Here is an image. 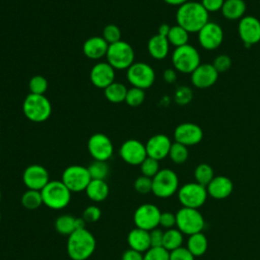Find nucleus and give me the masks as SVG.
<instances>
[{
  "label": "nucleus",
  "mask_w": 260,
  "mask_h": 260,
  "mask_svg": "<svg viewBox=\"0 0 260 260\" xmlns=\"http://www.w3.org/2000/svg\"><path fill=\"white\" fill-rule=\"evenodd\" d=\"M88 172L91 179L94 180H105L110 172L107 161L103 160H93L88 167Z\"/></svg>",
  "instance_id": "obj_36"
},
{
  "label": "nucleus",
  "mask_w": 260,
  "mask_h": 260,
  "mask_svg": "<svg viewBox=\"0 0 260 260\" xmlns=\"http://www.w3.org/2000/svg\"><path fill=\"white\" fill-rule=\"evenodd\" d=\"M174 138L176 142L187 147L196 145L203 138V130L199 125L192 122L181 123L174 130Z\"/></svg>",
  "instance_id": "obj_16"
},
{
  "label": "nucleus",
  "mask_w": 260,
  "mask_h": 260,
  "mask_svg": "<svg viewBox=\"0 0 260 260\" xmlns=\"http://www.w3.org/2000/svg\"><path fill=\"white\" fill-rule=\"evenodd\" d=\"M170 29H171V25H169L168 23H162L158 26V29H157V34L162 36V37H168L169 32H170Z\"/></svg>",
  "instance_id": "obj_52"
},
{
  "label": "nucleus",
  "mask_w": 260,
  "mask_h": 260,
  "mask_svg": "<svg viewBox=\"0 0 260 260\" xmlns=\"http://www.w3.org/2000/svg\"><path fill=\"white\" fill-rule=\"evenodd\" d=\"M183 234L178 229H169L164 232L162 247L169 252L182 247L183 244Z\"/></svg>",
  "instance_id": "obj_30"
},
{
  "label": "nucleus",
  "mask_w": 260,
  "mask_h": 260,
  "mask_svg": "<svg viewBox=\"0 0 260 260\" xmlns=\"http://www.w3.org/2000/svg\"><path fill=\"white\" fill-rule=\"evenodd\" d=\"M176 225L182 234L191 236L202 232L204 218L198 209L182 207L176 213Z\"/></svg>",
  "instance_id": "obj_7"
},
{
  "label": "nucleus",
  "mask_w": 260,
  "mask_h": 260,
  "mask_svg": "<svg viewBox=\"0 0 260 260\" xmlns=\"http://www.w3.org/2000/svg\"><path fill=\"white\" fill-rule=\"evenodd\" d=\"M127 79L132 86L146 89L153 84L155 80V72L147 63L134 62L127 69Z\"/></svg>",
  "instance_id": "obj_10"
},
{
  "label": "nucleus",
  "mask_w": 260,
  "mask_h": 260,
  "mask_svg": "<svg viewBox=\"0 0 260 260\" xmlns=\"http://www.w3.org/2000/svg\"><path fill=\"white\" fill-rule=\"evenodd\" d=\"M149 238H150V246L151 247H162L164 232L161 230L155 228V229L149 231Z\"/></svg>",
  "instance_id": "obj_48"
},
{
  "label": "nucleus",
  "mask_w": 260,
  "mask_h": 260,
  "mask_svg": "<svg viewBox=\"0 0 260 260\" xmlns=\"http://www.w3.org/2000/svg\"><path fill=\"white\" fill-rule=\"evenodd\" d=\"M0 202H1V192H0Z\"/></svg>",
  "instance_id": "obj_54"
},
{
  "label": "nucleus",
  "mask_w": 260,
  "mask_h": 260,
  "mask_svg": "<svg viewBox=\"0 0 260 260\" xmlns=\"http://www.w3.org/2000/svg\"><path fill=\"white\" fill-rule=\"evenodd\" d=\"M128 88L122 82L114 81L104 89L105 98L112 104H120L125 102Z\"/></svg>",
  "instance_id": "obj_28"
},
{
  "label": "nucleus",
  "mask_w": 260,
  "mask_h": 260,
  "mask_svg": "<svg viewBox=\"0 0 260 260\" xmlns=\"http://www.w3.org/2000/svg\"><path fill=\"white\" fill-rule=\"evenodd\" d=\"M122 260H143V253L129 248L128 250L124 251L122 255Z\"/></svg>",
  "instance_id": "obj_50"
},
{
  "label": "nucleus",
  "mask_w": 260,
  "mask_h": 260,
  "mask_svg": "<svg viewBox=\"0 0 260 260\" xmlns=\"http://www.w3.org/2000/svg\"><path fill=\"white\" fill-rule=\"evenodd\" d=\"M108 48L109 44L104 40L103 37L93 36L85 40L82 45V52L88 59L99 60L103 57H106Z\"/></svg>",
  "instance_id": "obj_22"
},
{
  "label": "nucleus",
  "mask_w": 260,
  "mask_h": 260,
  "mask_svg": "<svg viewBox=\"0 0 260 260\" xmlns=\"http://www.w3.org/2000/svg\"><path fill=\"white\" fill-rule=\"evenodd\" d=\"M160 213V210L154 204L144 203L135 210L133 220L136 228L149 232L159 225Z\"/></svg>",
  "instance_id": "obj_12"
},
{
  "label": "nucleus",
  "mask_w": 260,
  "mask_h": 260,
  "mask_svg": "<svg viewBox=\"0 0 260 260\" xmlns=\"http://www.w3.org/2000/svg\"><path fill=\"white\" fill-rule=\"evenodd\" d=\"M193 99V91L189 86L181 85L176 88L174 93L175 102L180 106L188 105Z\"/></svg>",
  "instance_id": "obj_40"
},
{
  "label": "nucleus",
  "mask_w": 260,
  "mask_h": 260,
  "mask_svg": "<svg viewBox=\"0 0 260 260\" xmlns=\"http://www.w3.org/2000/svg\"><path fill=\"white\" fill-rule=\"evenodd\" d=\"M87 197L94 202L104 201L109 195V186L105 180L91 179L85 189Z\"/></svg>",
  "instance_id": "obj_27"
},
{
  "label": "nucleus",
  "mask_w": 260,
  "mask_h": 260,
  "mask_svg": "<svg viewBox=\"0 0 260 260\" xmlns=\"http://www.w3.org/2000/svg\"><path fill=\"white\" fill-rule=\"evenodd\" d=\"M28 89L34 94H45L48 89V80L43 75H35L28 81Z\"/></svg>",
  "instance_id": "obj_38"
},
{
  "label": "nucleus",
  "mask_w": 260,
  "mask_h": 260,
  "mask_svg": "<svg viewBox=\"0 0 260 260\" xmlns=\"http://www.w3.org/2000/svg\"><path fill=\"white\" fill-rule=\"evenodd\" d=\"M218 74L212 64L203 63L191 73V82L197 88H209L217 81Z\"/></svg>",
  "instance_id": "obj_19"
},
{
  "label": "nucleus",
  "mask_w": 260,
  "mask_h": 260,
  "mask_svg": "<svg viewBox=\"0 0 260 260\" xmlns=\"http://www.w3.org/2000/svg\"><path fill=\"white\" fill-rule=\"evenodd\" d=\"M223 2L224 0H201L202 6L208 13L221 10Z\"/></svg>",
  "instance_id": "obj_49"
},
{
  "label": "nucleus",
  "mask_w": 260,
  "mask_h": 260,
  "mask_svg": "<svg viewBox=\"0 0 260 260\" xmlns=\"http://www.w3.org/2000/svg\"><path fill=\"white\" fill-rule=\"evenodd\" d=\"M106 59L115 70H127L134 63L135 53L129 43L121 40L109 45Z\"/></svg>",
  "instance_id": "obj_6"
},
{
  "label": "nucleus",
  "mask_w": 260,
  "mask_h": 260,
  "mask_svg": "<svg viewBox=\"0 0 260 260\" xmlns=\"http://www.w3.org/2000/svg\"><path fill=\"white\" fill-rule=\"evenodd\" d=\"M238 34L241 41L252 46L260 42V20L252 15H245L239 20Z\"/></svg>",
  "instance_id": "obj_17"
},
{
  "label": "nucleus",
  "mask_w": 260,
  "mask_h": 260,
  "mask_svg": "<svg viewBox=\"0 0 260 260\" xmlns=\"http://www.w3.org/2000/svg\"><path fill=\"white\" fill-rule=\"evenodd\" d=\"M212 65L218 73H223V72H226L231 68L232 59L230 56H228L225 54H220L214 58Z\"/></svg>",
  "instance_id": "obj_44"
},
{
  "label": "nucleus",
  "mask_w": 260,
  "mask_h": 260,
  "mask_svg": "<svg viewBox=\"0 0 260 260\" xmlns=\"http://www.w3.org/2000/svg\"><path fill=\"white\" fill-rule=\"evenodd\" d=\"M159 225L167 230L173 229L176 225V214L170 211L161 212L159 217Z\"/></svg>",
  "instance_id": "obj_47"
},
{
  "label": "nucleus",
  "mask_w": 260,
  "mask_h": 260,
  "mask_svg": "<svg viewBox=\"0 0 260 260\" xmlns=\"http://www.w3.org/2000/svg\"><path fill=\"white\" fill-rule=\"evenodd\" d=\"M179 189L177 174L171 169H161L152 178V193L158 198H169Z\"/></svg>",
  "instance_id": "obj_8"
},
{
  "label": "nucleus",
  "mask_w": 260,
  "mask_h": 260,
  "mask_svg": "<svg viewBox=\"0 0 260 260\" xmlns=\"http://www.w3.org/2000/svg\"><path fill=\"white\" fill-rule=\"evenodd\" d=\"M172 146L171 139L166 134H154L145 143L147 156L156 160H161L169 156V152Z\"/></svg>",
  "instance_id": "obj_21"
},
{
  "label": "nucleus",
  "mask_w": 260,
  "mask_h": 260,
  "mask_svg": "<svg viewBox=\"0 0 260 260\" xmlns=\"http://www.w3.org/2000/svg\"><path fill=\"white\" fill-rule=\"evenodd\" d=\"M21 204L23 207L29 210H34L39 208L43 203V198L41 191L27 189L21 196Z\"/></svg>",
  "instance_id": "obj_33"
},
{
  "label": "nucleus",
  "mask_w": 260,
  "mask_h": 260,
  "mask_svg": "<svg viewBox=\"0 0 260 260\" xmlns=\"http://www.w3.org/2000/svg\"><path fill=\"white\" fill-rule=\"evenodd\" d=\"M87 149L94 160L107 161L114 153L112 140L104 133L92 134L87 141Z\"/></svg>",
  "instance_id": "obj_13"
},
{
  "label": "nucleus",
  "mask_w": 260,
  "mask_h": 260,
  "mask_svg": "<svg viewBox=\"0 0 260 260\" xmlns=\"http://www.w3.org/2000/svg\"><path fill=\"white\" fill-rule=\"evenodd\" d=\"M121 158L128 165L140 166L147 157L145 144L137 139H128L122 143L119 149Z\"/></svg>",
  "instance_id": "obj_15"
},
{
  "label": "nucleus",
  "mask_w": 260,
  "mask_h": 260,
  "mask_svg": "<svg viewBox=\"0 0 260 260\" xmlns=\"http://www.w3.org/2000/svg\"><path fill=\"white\" fill-rule=\"evenodd\" d=\"M121 36H122V34H121V29L119 28V26L116 24L110 23L104 27L102 37L109 45H111V44L121 41Z\"/></svg>",
  "instance_id": "obj_41"
},
{
  "label": "nucleus",
  "mask_w": 260,
  "mask_h": 260,
  "mask_svg": "<svg viewBox=\"0 0 260 260\" xmlns=\"http://www.w3.org/2000/svg\"><path fill=\"white\" fill-rule=\"evenodd\" d=\"M134 189L139 194H147L152 191V179L146 176H139L134 181Z\"/></svg>",
  "instance_id": "obj_43"
},
{
  "label": "nucleus",
  "mask_w": 260,
  "mask_h": 260,
  "mask_svg": "<svg viewBox=\"0 0 260 260\" xmlns=\"http://www.w3.org/2000/svg\"><path fill=\"white\" fill-rule=\"evenodd\" d=\"M127 242L130 249L136 250L140 253H145L151 247L149 232L139 228H134L129 232Z\"/></svg>",
  "instance_id": "obj_24"
},
{
  "label": "nucleus",
  "mask_w": 260,
  "mask_h": 260,
  "mask_svg": "<svg viewBox=\"0 0 260 260\" xmlns=\"http://www.w3.org/2000/svg\"><path fill=\"white\" fill-rule=\"evenodd\" d=\"M192 253L184 247H180L170 252V260H194Z\"/></svg>",
  "instance_id": "obj_46"
},
{
  "label": "nucleus",
  "mask_w": 260,
  "mask_h": 260,
  "mask_svg": "<svg viewBox=\"0 0 260 260\" xmlns=\"http://www.w3.org/2000/svg\"><path fill=\"white\" fill-rule=\"evenodd\" d=\"M194 177L198 184L206 187L214 178L213 169L208 164H205V162L199 164L194 171Z\"/></svg>",
  "instance_id": "obj_34"
},
{
  "label": "nucleus",
  "mask_w": 260,
  "mask_h": 260,
  "mask_svg": "<svg viewBox=\"0 0 260 260\" xmlns=\"http://www.w3.org/2000/svg\"><path fill=\"white\" fill-rule=\"evenodd\" d=\"M61 181L72 192L85 191L87 185L91 181L88 169L80 165H72L67 167L63 174Z\"/></svg>",
  "instance_id": "obj_9"
},
{
  "label": "nucleus",
  "mask_w": 260,
  "mask_h": 260,
  "mask_svg": "<svg viewBox=\"0 0 260 260\" xmlns=\"http://www.w3.org/2000/svg\"><path fill=\"white\" fill-rule=\"evenodd\" d=\"M234 189L233 182L225 176H214L211 182L206 186L208 195L214 199H224L229 197Z\"/></svg>",
  "instance_id": "obj_23"
},
{
  "label": "nucleus",
  "mask_w": 260,
  "mask_h": 260,
  "mask_svg": "<svg viewBox=\"0 0 260 260\" xmlns=\"http://www.w3.org/2000/svg\"><path fill=\"white\" fill-rule=\"evenodd\" d=\"M22 112L30 122L42 123L51 116L52 105L45 94L28 93L23 100Z\"/></svg>",
  "instance_id": "obj_3"
},
{
  "label": "nucleus",
  "mask_w": 260,
  "mask_h": 260,
  "mask_svg": "<svg viewBox=\"0 0 260 260\" xmlns=\"http://www.w3.org/2000/svg\"><path fill=\"white\" fill-rule=\"evenodd\" d=\"M169 156L172 159L173 162L177 164V165H181L184 164L189 156V150L188 147L186 145H183L179 142H174L172 143L170 152H169Z\"/></svg>",
  "instance_id": "obj_35"
},
{
  "label": "nucleus",
  "mask_w": 260,
  "mask_h": 260,
  "mask_svg": "<svg viewBox=\"0 0 260 260\" xmlns=\"http://www.w3.org/2000/svg\"><path fill=\"white\" fill-rule=\"evenodd\" d=\"M165 3L169 4V5H172V6H181L183 5L184 3H186L187 1L189 0H162Z\"/></svg>",
  "instance_id": "obj_53"
},
{
  "label": "nucleus",
  "mask_w": 260,
  "mask_h": 260,
  "mask_svg": "<svg viewBox=\"0 0 260 260\" xmlns=\"http://www.w3.org/2000/svg\"><path fill=\"white\" fill-rule=\"evenodd\" d=\"M197 34L199 45L207 51L217 49L223 41V30L221 26L213 21H208Z\"/></svg>",
  "instance_id": "obj_14"
},
{
  "label": "nucleus",
  "mask_w": 260,
  "mask_h": 260,
  "mask_svg": "<svg viewBox=\"0 0 260 260\" xmlns=\"http://www.w3.org/2000/svg\"><path fill=\"white\" fill-rule=\"evenodd\" d=\"M0 147H1V146H0Z\"/></svg>",
  "instance_id": "obj_56"
},
{
  "label": "nucleus",
  "mask_w": 260,
  "mask_h": 260,
  "mask_svg": "<svg viewBox=\"0 0 260 260\" xmlns=\"http://www.w3.org/2000/svg\"><path fill=\"white\" fill-rule=\"evenodd\" d=\"M95 239L86 229L76 230L67 240V253L72 260H87L95 250Z\"/></svg>",
  "instance_id": "obj_2"
},
{
  "label": "nucleus",
  "mask_w": 260,
  "mask_h": 260,
  "mask_svg": "<svg viewBox=\"0 0 260 260\" xmlns=\"http://www.w3.org/2000/svg\"><path fill=\"white\" fill-rule=\"evenodd\" d=\"M75 220H76V217L72 215H69V214L60 215L55 220V229L61 235L70 236L73 232L76 231Z\"/></svg>",
  "instance_id": "obj_32"
},
{
  "label": "nucleus",
  "mask_w": 260,
  "mask_h": 260,
  "mask_svg": "<svg viewBox=\"0 0 260 260\" xmlns=\"http://www.w3.org/2000/svg\"><path fill=\"white\" fill-rule=\"evenodd\" d=\"M208 247V241L202 232L189 236L187 249L192 253L194 257L202 256Z\"/></svg>",
  "instance_id": "obj_29"
},
{
  "label": "nucleus",
  "mask_w": 260,
  "mask_h": 260,
  "mask_svg": "<svg viewBox=\"0 0 260 260\" xmlns=\"http://www.w3.org/2000/svg\"><path fill=\"white\" fill-rule=\"evenodd\" d=\"M43 203L51 209H63L71 200V191L60 180L50 181L41 190Z\"/></svg>",
  "instance_id": "obj_4"
},
{
  "label": "nucleus",
  "mask_w": 260,
  "mask_h": 260,
  "mask_svg": "<svg viewBox=\"0 0 260 260\" xmlns=\"http://www.w3.org/2000/svg\"><path fill=\"white\" fill-rule=\"evenodd\" d=\"M159 162L158 160L147 156L140 165V171L143 176L148 178H153L159 171Z\"/></svg>",
  "instance_id": "obj_39"
},
{
  "label": "nucleus",
  "mask_w": 260,
  "mask_h": 260,
  "mask_svg": "<svg viewBox=\"0 0 260 260\" xmlns=\"http://www.w3.org/2000/svg\"><path fill=\"white\" fill-rule=\"evenodd\" d=\"M22 181L27 189L41 191L50 182V177L45 167L34 164L23 171Z\"/></svg>",
  "instance_id": "obj_18"
},
{
  "label": "nucleus",
  "mask_w": 260,
  "mask_h": 260,
  "mask_svg": "<svg viewBox=\"0 0 260 260\" xmlns=\"http://www.w3.org/2000/svg\"><path fill=\"white\" fill-rule=\"evenodd\" d=\"M170 45L174 46L175 48L184 46L186 44H188L189 41V32L184 29L182 26L175 24L171 26L170 32L167 37Z\"/></svg>",
  "instance_id": "obj_31"
},
{
  "label": "nucleus",
  "mask_w": 260,
  "mask_h": 260,
  "mask_svg": "<svg viewBox=\"0 0 260 260\" xmlns=\"http://www.w3.org/2000/svg\"><path fill=\"white\" fill-rule=\"evenodd\" d=\"M206 187L195 183H188L183 185L178 191V197L183 207L198 209L204 204L207 198Z\"/></svg>",
  "instance_id": "obj_11"
},
{
  "label": "nucleus",
  "mask_w": 260,
  "mask_h": 260,
  "mask_svg": "<svg viewBox=\"0 0 260 260\" xmlns=\"http://www.w3.org/2000/svg\"><path fill=\"white\" fill-rule=\"evenodd\" d=\"M209 13L202 6L201 2L187 1L179 6L176 12L177 24L186 29L189 34L198 32L209 20Z\"/></svg>",
  "instance_id": "obj_1"
},
{
  "label": "nucleus",
  "mask_w": 260,
  "mask_h": 260,
  "mask_svg": "<svg viewBox=\"0 0 260 260\" xmlns=\"http://www.w3.org/2000/svg\"><path fill=\"white\" fill-rule=\"evenodd\" d=\"M201 58L198 50L190 45L175 48L172 53V63L174 68L181 73L191 74L201 63Z\"/></svg>",
  "instance_id": "obj_5"
},
{
  "label": "nucleus",
  "mask_w": 260,
  "mask_h": 260,
  "mask_svg": "<svg viewBox=\"0 0 260 260\" xmlns=\"http://www.w3.org/2000/svg\"><path fill=\"white\" fill-rule=\"evenodd\" d=\"M0 220H1V213H0Z\"/></svg>",
  "instance_id": "obj_55"
},
{
  "label": "nucleus",
  "mask_w": 260,
  "mask_h": 260,
  "mask_svg": "<svg viewBox=\"0 0 260 260\" xmlns=\"http://www.w3.org/2000/svg\"><path fill=\"white\" fill-rule=\"evenodd\" d=\"M247 9L244 0H224L221 7V13L229 20H240L245 16Z\"/></svg>",
  "instance_id": "obj_26"
},
{
  "label": "nucleus",
  "mask_w": 260,
  "mask_h": 260,
  "mask_svg": "<svg viewBox=\"0 0 260 260\" xmlns=\"http://www.w3.org/2000/svg\"><path fill=\"white\" fill-rule=\"evenodd\" d=\"M145 100V92L144 89L134 87L132 86L127 90L126 98H125V103L129 107H138L140 106Z\"/></svg>",
  "instance_id": "obj_37"
},
{
  "label": "nucleus",
  "mask_w": 260,
  "mask_h": 260,
  "mask_svg": "<svg viewBox=\"0 0 260 260\" xmlns=\"http://www.w3.org/2000/svg\"><path fill=\"white\" fill-rule=\"evenodd\" d=\"M170 43L166 37L153 35L147 42L148 54L155 60H162L169 55Z\"/></svg>",
  "instance_id": "obj_25"
},
{
  "label": "nucleus",
  "mask_w": 260,
  "mask_h": 260,
  "mask_svg": "<svg viewBox=\"0 0 260 260\" xmlns=\"http://www.w3.org/2000/svg\"><path fill=\"white\" fill-rule=\"evenodd\" d=\"M89 79L93 86L105 89L115 81V69L108 62H99L90 69Z\"/></svg>",
  "instance_id": "obj_20"
},
{
  "label": "nucleus",
  "mask_w": 260,
  "mask_h": 260,
  "mask_svg": "<svg viewBox=\"0 0 260 260\" xmlns=\"http://www.w3.org/2000/svg\"><path fill=\"white\" fill-rule=\"evenodd\" d=\"M102 215L101 209L95 205H89L83 210L82 218L85 220V222H95L100 219Z\"/></svg>",
  "instance_id": "obj_45"
},
{
  "label": "nucleus",
  "mask_w": 260,
  "mask_h": 260,
  "mask_svg": "<svg viewBox=\"0 0 260 260\" xmlns=\"http://www.w3.org/2000/svg\"><path fill=\"white\" fill-rule=\"evenodd\" d=\"M177 72L175 68H167L162 74L164 80L167 83H174L177 80Z\"/></svg>",
  "instance_id": "obj_51"
},
{
  "label": "nucleus",
  "mask_w": 260,
  "mask_h": 260,
  "mask_svg": "<svg viewBox=\"0 0 260 260\" xmlns=\"http://www.w3.org/2000/svg\"><path fill=\"white\" fill-rule=\"evenodd\" d=\"M143 260H170V252L164 247H151L143 254Z\"/></svg>",
  "instance_id": "obj_42"
}]
</instances>
